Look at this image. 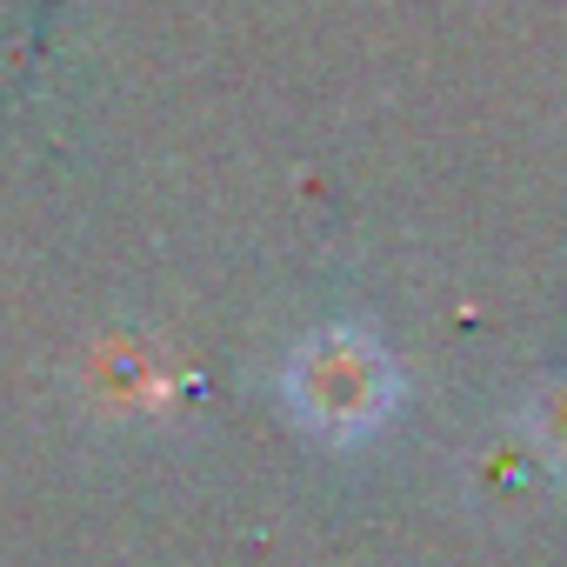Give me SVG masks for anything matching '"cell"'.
I'll return each instance as SVG.
<instances>
[{
    "mask_svg": "<svg viewBox=\"0 0 567 567\" xmlns=\"http://www.w3.org/2000/svg\"><path fill=\"white\" fill-rule=\"evenodd\" d=\"M401 401V374L381 341L354 328H328L295 348L288 361V408L321 441H368Z\"/></svg>",
    "mask_w": 567,
    "mask_h": 567,
    "instance_id": "cell-1",
    "label": "cell"
}]
</instances>
